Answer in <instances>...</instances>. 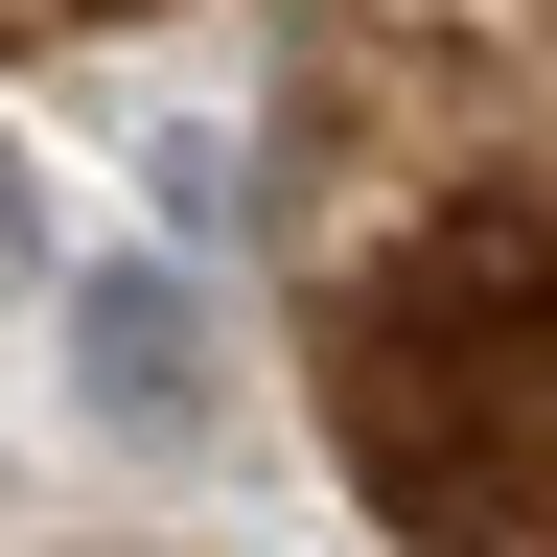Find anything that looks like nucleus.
<instances>
[{
    "mask_svg": "<svg viewBox=\"0 0 557 557\" xmlns=\"http://www.w3.org/2000/svg\"><path fill=\"white\" fill-rule=\"evenodd\" d=\"M70 372H94L116 442H186V418H209V325H186V278H163V256H116L94 302H70Z\"/></svg>",
    "mask_w": 557,
    "mask_h": 557,
    "instance_id": "obj_1",
    "label": "nucleus"
}]
</instances>
